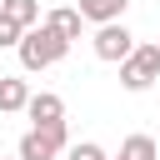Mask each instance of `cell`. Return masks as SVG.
Masks as SVG:
<instances>
[{
	"label": "cell",
	"mask_w": 160,
	"mask_h": 160,
	"mask_svg": "<svg viewBox=\"0 0 160 160\" xmlns=\"http://www.w3.org/2000/svg\"><path fill=\"white\" fill-rule=\"evenodd\" d=\"M15 50H20V65H25V70H50V65H60V60H65V50H70V45H65L45 20H40L35 30H25V35H20V45H15Z\"/></svg>",
	"instance_id": "1"
},
{
	"label": "cell",
	"mask_w": 160,
	"mask_h": 160,
	"mask_svg": "<svg viewBox=\"0 0 160 160\" xmlns=\"http://www.w3.org/2000/svg\"><path fill=\"white\" fill-rule=\"evenodd\" d=\"M155 80H160V45H135L130 60H120V85H125L130 95H140V90H150Z\"/></svg>",
	"instance_id": "2"
},
{
	"label": "cell",
	"mask_w": 160,
	"mask_h": 160,
	"mask_svg": "<svg viewBox=\"0 0 160 160\" xmlns=\"http://www.w3.org/2000/svg\"><path fill=\"white\" fill-rule=\"evenodd\" d=\"M60 150H70L65 120H60V125H40V130H25V135H20V150H15V160H55Z\"/></svg>",
	"instance_id": "3"
},
{
	"label": "cell",
	"mask_w": 160,
	"mask_h": 160,
	"mask_svg": "<svg viewBox=\"0 0 160 160\" xmlns=\"http://www.w3.org/2000/svg\"><path fill=\"white\" fill-rule=\"evenodd\" d=\"M90 45H95V55H100V60L120 65V60H130V50H135V35H130V30H125V25L115 20V25H100Z\"/></svg>",
	"instance_id": "4"
},
{
	"label": "cell",
	"mask_w": 160,
	"mask_h": 160,
	"mask_svg": "<svg viewBox=\"0 0 160 160\" xmlns=\"http://www.w3.org/2000/svg\"><path fill=\"white\" fill-rule=\"evenodd\" d=\"M25 115H30V130H40V125H60V120H65V100H60L55 90H40V95L25 100Z\"/></svg>",
	"instance_id": "5"
},
{
	"label": "cell",
	"mask_w": 160,
	"mask_h": 160,
	"mask_svg": "<svg viewBox=\"0 0 160 160\" xmlns=\"http://www.w3.org/2000/svg\"><path fill=\"white\" fill-rule=\"evenodd\" d=\"M0 15L20 30H35L40 25V0H0Z\"/></svg>",
	"instance_id": "6"
},
{
	"label": "cell",
	"mask_w": 160,
	"mask_h": 160,
	"mask_svg": "<svg viewBox=\"0 0 160 160\" xmlns=\"http://www.w3.org/2000/svg\"><path fill=\"white\" fill-rule=\"evenodd\" d=\"M130 0H80V20H95V25H115L125 15Z\"/></svg>",
	"instance_id": "7"
},
{
	"label": "cell",
	"mask_w": 160,
	"mask_h": 160,
	"mask_svg": "<svg viewBox=\"0 0 160 160\" xmlns=\"http://www.w3.org/2000/svg\"><path fill=\"white\" fill-rule=\"evenodd\" d=\"M25 100H30V85L15 80V75H0V110L15 115V110H25Z\"/></svg>",
	"instance_id": "8"
},
{
	"label": "cell",
	"mask_w": 160,
	"mask_h": 160,
	"mask_svg": "<svg viewBox=\"0 0 160 160\" xmlns=\"http://www.w3.org/2000/svg\"><path fill=\"white\" fill-rule=\"evenodd\" d=\"M45 25L70 45V40H80V25H85V20H80V10H50V15H45Z\"/></svg>",
	"instance_id": "9"
},
{
	"label": "cell",
	"mask_w": 160,
	"mask_h": 160,
	"mask_svg": "<svg viewBox=\"0 0 160 160\" xmlns=\"http://www.w3.org/2000/svg\"><path fill=\"white\" fill-rule=\"evenodd\" d=\"M120 160H160V150H155L150 135H130V140L120 145Z\"/></svg>",
	"instance_id": "10"
},
{
	"label": "cell",
	"mask_w": 160,
	"mask_h": 160,
	"mask_svg": "<svg viewBox=\"0 0 160 160\" xmlns=\"http://www.w3.org/2000/svg\"><path fill=\"white\" fill-rule=\"evenodd\" d=\"M70 160H105V150L95 140H80V145H70Z\"/></svg>",
	"instance_id": "11"
},
{
	"label": "cell",
	"mask_w": 160,
	"mask_h": 160,
	"mask_svg": "<svg viewBox=\"0 0 160 160\" xmlns=\"http://www.w3.org/2000/svg\"><path fill=\"white\" fill-rule=\"evenodd\" d=\"M20 35H25V30H20V25H10V20L0 15V50H5V45H20Z\"/></svg>",
	"instance_id": "12"
}]
</instances>
